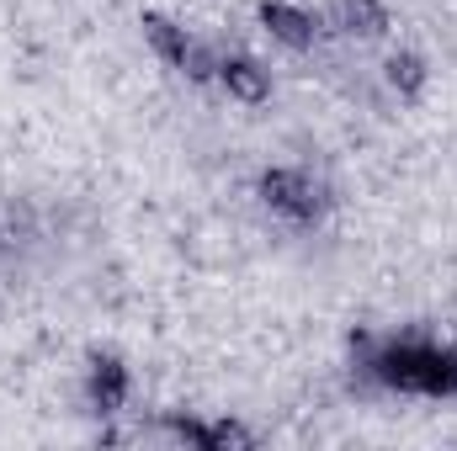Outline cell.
I'll use <instances>...</instances> for the list:
<instances>
[{"instance_id":"cell-1","label":"cell","mask_w":457,"mask_h":451,"mask_svg":"<svg viewBox=\"0 0 457 451\" xmlns=\"http://www.w3.org/2000/svg\"><path fill=\"white\" fill-rule=\"evenodd\" d=\"M372 382L394 393H420V398H453L457 393V350L431 340H399L367 356Z\"/></svg>"},{"instance_id":"cell-2","label":"cell","mask_w":457,"mask_h":451,"mask_svg":"<svg viewBox=\"0 0 457 451\" xmlns=\"http://www.w3.org/2000/svg\"><path fill=\"white\" fill-rule=\"evenodd\" d=\"M255 202L271 213V218H282V224L293 228H314L325 224V213H330V186L320 181V176H309L303 165H266L261 176H255Z\"/></svg>"},{"instance_id":"cell-3","label":"cell","mask_w":457,"mask_h":451,"mask_svg":"<svg viewBox=\"0 0 457 451\" xmlns=\"http://www.w3.org/2000/svg\"><path fill=\"white\" fill-rule=\"evenodd\" d=\"M144 37H149V48H154L176 75H187V80H197V86H213V59H219V48H208L192 27H181V21L165 16V11H144Z\"/></svg>"},{"instance_id":"cell-4","label":"cell","mask_w":457,"mask_h":451,"mask_svg":"<svg viewBox=\"0 0 457 451\" xmlns=\"http://www.w3.org/2000/svg\"><path fill=\"white\" fill-rule=\"evenodd\" d=\"M255 21L271 32V43H282V48H293V53H309V48L325 37V16H314V11H303V5H293V0H261V5H255Z\"/></svg>"},{"instance_id":"cell-5","label":"cell","mask_w":457,"mask_h":451,"mask_svg":"<svg viewBox=\"0 0 457 451\" xmlns=\"http://www.w3.org/2000/svg\"><path fill=\"white\" fill-rule=\"evenodd\" d=\"M213 86L224 91L228 102H239V107H261L271 96V75L250 53H239V48H228V53L213 59Z\"/></svg>"},{"instance_id":"cell-6","label":"cell","mask_w":457,"mask_h":451,"mask_svg":"<svg viewBox=\"0 0 457 451\" xmlns=\"http://www.w3.org/2000/svg\"><path fill=\"white\" fill-rule=\"evenodd\" d=\"M128 393H133V377H128V366L117 356H91L86 361V409L91 414H102V420L122 414Z\"/></svg>"},{"instance_id":"cell-7","label":"cell","mask_w":457,"mask_h":451,"mask_svg":"<svg viewBox=\"0 0 457 451\" xmlns=\"http://www.w3.org/2000/svg\"><path fill=\"white\" fill-rule=\"evenodd\" d=\"M165 430L181 441V447H192V451H245V447H255V436L239 425V420H165Z\"/></svg>"},{"instance_id":"cell-8","label":"cell","mask_w":457,"mask_h":451,"mask_svg":"<svg viewBox=\"0 0 457 451\" xmlns=\"http://www.w3.org/2000/svg\"><path fill=\"white\" fill-rule=\"evenodd\" d=\"M325 27H336L341 37H356V43H378V37H388L394 16L383 0H330Z\"/></svg>"},{"instance_id":"cell-9","label":"cell","mask_w":457,"mask_h":451,"mask_svg":"<svg viewBox=\"0 0 457 451\" xmlns=\"http://www.w3.org/2000/svg\"><path fill=\"white\" fill-rule=\"evenodd\" d=\"M383 80H388V91H394L399 102H420L426 86H431V64H426V53H415V48H394V53L383 59Z\"/></svg>"}]
</instances>
